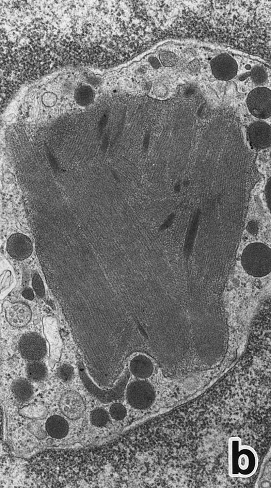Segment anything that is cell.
<instances>
[{
	"label": "cell",
	"instance_id": "6da1fadb",
	"mask_svg": "<svg viewBox=\"0 0 271 488\" xmlns=\"http://www.w3.org/2000/svg\"><path fill=\"white\" fill-rule=\"evenodd\" d=\"M242 263L248 273L262 277L270 271V250L261 243H253L245 250Z\"/></svg>",
	"mask_w": 271,
	"mask_h": 488
},
{
	"label": "cell",
	"instance_id": "7a4b0ae2",
	"mask_svg": "<svg viewBox=\"0 0 271 488\" xmlns=\"http://www.w3.org/2000/svg\"><path fill=\"white\" fill-rule=\"evenodd\" d=\"M126 398L132 408L145 410L150 408L154 403L156 393L154 388L148 382L136 381L127 387Z\"/></svg>",
	"mask_w": 271,
	"mask_h": 488
},
{
	"label": "cell",
	"instance_id": "3957f363",
	"mask_svg": "<svg viewBox=\"0 0 271 488\" xmlns=\"http://www.w3.org/2000/svg\"><path fill=\"white\" fill-rule=\"evenodd\" d=\"M19 350L25 359L31 362L42 360L47 352L44 339L35 333H28L21 337Z\"/></svg>",
	"mask_w": 271,
	"mask_h": 488
},
{
	"label": "cell",
	"instance_id": "277c9868",
	"mask_svg": "<svg viewBox=\"0 0 271 488\" xmlns=\"http://www.w3.org/2000/svg\"><path fill=\"white\" fill-rule=\"evenodd\" d=\"M271 92L269 89L258 87L248 95L247 103L252 115L260 119H266L271 115Z\"/></svg>",
	"mask_w": 271,
	"mask_h": 488
},
{
	"label": "cell",
	"instance_id": "5b68a950",
	"mask_svg": "<svg viewBox=\"0 0 271 488\" xmlns=\"http://www.w3.org/2000/svg\"><path fill=\"white\" fill-rule=\"evenodd\" d=\"M43 323L44 333L50 345L49 365L53 367L60 360L62 350V341L55 318L45 317L43 319Z\"/></svg>",
	"mask_w": 271,
	"mask_h": 488
},
{
	"label": "cell",
	"instance_id": "8992f818",
	"mask_svg": "<svg viewBox=\"0 0 271 488\" xmlns=\"http://www.w3.org/2000/svg\"><path fill=\"white\" fill-rule=\"evenodd\" d=\"M61 412L71 420L81 418L86 411V405L77 393L70 391L63 395L59 402Z\"/></svg>",
	"mask_w": 271,
	"mask_h": 488
},
{
	"label": "cell",
	"instance_id": "52a82bcc",
	"mask_svg": "<svg viewBox=\"0 0 271 488\" xmlns=\"http://www.w3.org/2000/svg\"><path fill=\"white\" fill-rule=\"evenodd\" d=\"M81 377L88 391L95 398L104 403H107L122 398L128 377L122 378L115 388L109 390H100L95 386L83 371L81 372Z\"/></svg>",
	"mask_w": 271,
	"mask_h": 488
},
{
	"label": "cell",
	"instance_id": "ba28073f",
	"mask_svg": "<svg viewBox=\"0 0 271 488\" xmlns=\"http://www.w3.org/2000/svg\"><path fill=\"white\" fill-rule=\"evenodd\" d=\"M212 72L220 80L228 81L236 75L238 66L236 61L228 54H221L211 62Z\"/></svg>",
	"mask_w": 271,
	"mask_h": 488
},
{
	"label": "cell",
	"instance_id": "9c48e42d",
	"mask_svg": "<svg viewBox=\"0 0 271 488\" xmlns=\"http://www.w3.org/2000/svg\"><path fill=\"white\" fill-rule=\"evenodd\" d=\"M7 250L9 255L18 261L28 258L33 252V244L30 239L22 234L12 235L7 243Z\"/></svg>",
	"mask_w": 271,
	"mask_h": 488
},
{
	"label": "cell",
	"instance_id": "30bf717a",
	"mask_svg": "<svg viewBox=\"0 0 271 488\" xmlns=\"http://www.w3.org/2000/svg\"><path fill=\"white\" fill-rule=\"evenodd\" d=\"M4 307L7 319L13 327H24L30 321L32 313L27 305L22 303H5Z\"/></svg>",
	"mask_w": 271,
	"mask_h": 488
},
{
	"label": "cell",
	"instance_id": "8fae6325",
	"mask_svg": "<svg viewBox=\"0 0 271 488\" xmlns=\"http://www.w3.org/2000/svg\"><path fill=\"white\" fill-rule=\"evenodd\" d=\"M271 131L266 123L258 121L252 124L248 129V136L253 147L256 149H263L270 145Z\"/></svg>",
	"mask_w": 271,
	"mask_h": 488
},
{
	"label": "cell",
	"instance_id": "7c38bea8",
	"mask_svg": "<svg viewBox=\"0 0 271 488\" xmlns=\"http://www.w3.org/2000/svg\"><path fill=\"white\" fill-rule=\"evenodd\" d=\"M45 428L47 433L56 439L65 438L69 432L68 421L58 415L49 417L46 422Z\"/></svg>",
	"mask_w": 271,
	"mask_h": 488
},
{
	"label": "cell",
	"instance_id": "4fadbf2b",
	"mask_svg": "<svg viewBox=\"0 0 271 488\" xmlns=\"http://www.w3.org/2000/svg\"><path fill=\"white\" fill-rule=\"evenodd\" d=\"M12 390L15 398L21 403L29 401L34 394L33 386L24 378L15 381L12 384Z\"/></svg>",
	"mask_w": 271,
	"mask_h": 488
},
{
	"label": "cell",
	"instance_id": "5bb4252c",
	"mask_svg": "<svg viewBox=\"0 0 271 488\" xmlns=\"http://www.w3.org/2000/svg\"><path fill=\"white\" fill-rule=\"evenodd\" d=\"M28 377L35 382L43 381L47 376V368L45 364L39 361L29 363L26 368Z\"/></svg>",
	"mask_w": 271,
	"mask_h": 488
},
{
	"label": "cell",
	"instance_id": "9a60e30c",
	"mask_svg": "<svg viewBox=\"0 0 271 488\" xmlns=\"http://www.w3.org/2000/svg\"><path fill=\"white\" fill-rule=\"evenodd\" d=\"M131 369L133 375L140 379L149 378L153 372V366L150 361L134 362Z\"/></svg>",
	"mask_w": 271,
	"mask_h": 488
},
{
	"label": "cell",
	"instance_id": "2e32d148",
	"mask_svg": "<svg viewBox=\"0 0 271 488\" xmlns=\"http://www.w3.org/2000/svg\"><path fill=\"white\" fill-rule=\"evenodd\" d=\"M108 412L103 408H97L93 410L90 415L91 424L97 427L105 426L109 420Z\"/></svg>",
	"mask_w": 271,
	"mask_h": 488
},
{
	"label": "cell",
	"instance_id": "e0dca14e",
	"mask_svg": "<svg viewBox=\"0 0 271 488\" xmlns=\"http://www.w3.org/2000/svg\"><path fill=\"white\" fill-rule=\"evenodd\" d=\"M75 95L77 101L81 105H87L93 99V92L89 87L83 86L78 88Z\"/></svg>",
	"mask_w": 271,
	"mask_h": 488
},
{
	"label": "cell",
	"instance_id": "ac0fdd59",
	"mask_svg": "<svg viewBox=\"0 0 271 488\" xmlns=\"http://www.w3.org/2000/svg\"><path fill=\"white\" fill-rule=\"evenodd\" d=\"M198 221L199 220H198V219L195 220L194 219L192 222H191L186 239L185 247V252H186V253L189 254V253L191 252V250L192 249L195 238L198 229Z\"/></svg>",
	"mask_w": 271,
	"mask_h": 488
},
{
	"label": "cell",
	"instance_id": "d6986e66",
	"mask_svg": "<svg viewBox=\"0 0 271 488\" xmlns=\"http://www.w3.org/2000/svg\"><path fill=\"white\" fill-rule=\"evenodd\" d=\"M57 375L62 382L69 383L74 377V368L69 364H63L58 368Z\"/></svg>",
	"mask_w": 271,
	"mask_h": 488
},
{
	"label": "cell",
	"instance_id": "ffe728a7",
	"mask_svg": "<svg viewBox=\"0 0 271 488\" xmlns=\"http://www.w3.org/2000/svg\"><path fill=\"white\" fill-rule=\"evenodd\" d=\"M110 415L116 420H122L127 415V410L125 406L121 403H114L110 409Z\"/></svg>",
	"mask_w": 271,
	"mask_h": 488
},
{
	"label": "cell",
	"instance_id": "44dd1931",
	"mask_svg": "<svg viewBox=\"0 0 271 488\" xmlns=\"http://www.w3.org/2000/svg\"><path fill=\"white\" fill-rule=\"evenodd\" d=\"M250 75L253 82L259 85L264 83L267 78L264 70L260 67H254L251 70Z\"/></svg>",
	"mask_w": 271,
	"mask_h": 488
},
{
	"label": "cell",
	"instance_id": "7402d4cb",
	"mask_svg": "<svg viewBox=\"0 0 271 488\" xmlns=\"http://www.w3.org/2000/svg\"><path fill=\"white\" fill-rule=\"evenodd\" d=\"M32 285L37 296L41 298H43L45 296L44 284L39 274L37 272L34 274Z\"/></svg>",
	"mask_w": 271,
	"mask_h": 488
},
{
	"label": "cell",
	"instance_id": "603a6c76",
	"mask_svg": "<svg viewBox=\"0 0 271 488\" xmlns=\"http://www.w3.org/2000/svg\"><path fill=\"white\" fill-rule=\"evenodd\" d=\"M160 58L162 64L167 67L175 66L178 59L176 55L170 52H164L160 54Z\"/></svg>",
	"mask_w": 271,
	"mask_h": 488
},
{
	"label": "cell",
	"instance_id": "cb8c5ba5",
	"mask_svg": "<svg viewBox=\"0 0 271 488\" xmlns=\"http://www.w3.org/2000/svg\"><path fill=\"white\" fill-rule=\"evenodd\" d=\"M42 100L45 106L52 107L57 102V96L52 92H46L42 96Z\"/></svg>",
	"mask_w": 271,
	"mask_h": 488
},
{
	"label": "cell",
	"instance_id": "d4e9b609",
	"mask_svg": "<svg viewBox=\"0 0 271 488\" xmlns=\"http://www.w3.org/2000/svg\"><path fill=\"white\" fill-rule=\"evenodd\" d=\"M23 297L28 300H33L35 298L34 293L30 288H26L22 292Z\"/></svg>",
	"mask_w": 271,
	"mask_h": 488
},
{
	"label": "cell",
	"instance_id": "484cf974",
	"mask_svg": "<svg viewBox=\"0 0 271 488\" xmlns=\"http://www.w3.org/2000/svg\"><path fill=\"white\" fill-rule=\"evenodd\" d=\"M199 64L197 60H195L190 63L188 68L191 72L196 73L199 70Z\"/></svg>",
	"mask_w": 271,
	"mask_h": 488
},
{
	"label": "cell",
	"instance_id": "4316f807",
	"mask_svg": "<svg viewBox=\"0 0 271 488\" xmlns=\"http://www.w3.org/2000/svg\"><path fill=\"white\" fill-rule=\"evenodd\" d=\"M149 62L151 64V66L154 69H158L160 68L161 67V64L160 62H159L158 60L154 57L150 58L149 59Z\"/></svg>",
	"mask_w": 271,
	"mask_h": 488
},
{
	"label": "cell",
	"instance_id": "83f0119b",
	"mask_svg": "<svg viewBox=\"0 0 271 488\" xmlns=\"http://www.w3.org/2000/svg\"><path fill=\"white\" fill-rule=\"evenodd\" d=\"M266 197L267 200V203L269 204L270 203V182H268L266 187Z\"/></svg>",
	"mask_w": 271,
	"mask_h": 488
},
{
	"label": "cell",
	"instance_id": "f1b7e54d",
	"mask_svg": "<svg viewBox=\"0 0 271 488\" xmlns=\"http://www.w3.org/2000/svg\"><path fill=\"white\" fill-rule=\"evenodd\" d=\"M257 225L253 223L249 224L248 226V229L250 233H256L257 231Z\"/></svg>",
	"mask_w": 271,
	"mask_h": 488
}]
</instances>
